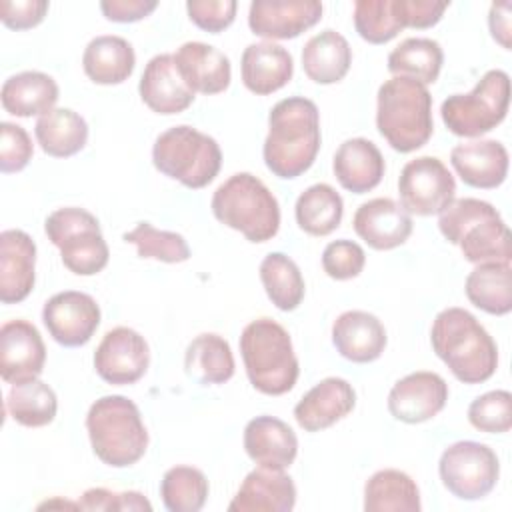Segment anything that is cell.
<instances>
[{
	"label": "cell",
	"instance_id": "5bb4252c",
	"mask_svg": "<svg viewBox=\"0 0 512 512\" xmlns=\"http://www.w3.org/2000/svg\"><path fill=\"white\" fill-rule=\"evenodd\" d=\"M42 320L54 342L78 348L88 344L100 326V306L86 292L64 290L46 300Z\"/></svg>",
	"mask_w": 512,
	"mask_h": 512
},
{
	"label": "cell",
	"instance_id": "f546056e",
	"mask_svg": "<svg viewBox=\"0 0 512 512\" xmlns=\"http://www.w3.org/2000/svg\"><path fill=\"white\" fill-rule=\"evenodd\" d=\"M136 66V54L132 44L122 36H96L92 38L82 54L84 74L102 86L122 84L128 80Z\"/></svg>",
	"mask_w": 512,
	"mask_h": 512
},
{
	"label": "cell",
	"instance_id": "c3c4849f",
	"mask_svg": "<svg viewBox=\"0 0 512 512\" xmlns=\"http://www.w3.org/2000/svg\"><path fill=\"white\" fill-rule=\"evenodd\" d=\"M48 6L46 0H2L0 20L12 30H28L44 20Z\"/></svg>",
	"mask_w": 512,
	"mask_h": 512
},
{
	"label": "cell",
	"instance_id": "ab89813d",
	"mask_svg": "<svg viewBox=\"0 0 512 512\" xmlns=\"http://www.w3.org/2000/svg\"><path fill=\"white\" fill-rule=\"evenodd\" d=\"M210 486L202 470L172 466L160 480L162 504L170 512H198L204 508Z\"/></svg>",
	"mask_w": 512,
	"mask_h": 512
},
{
	"label": "cell",
	"instance_id": "60d3db41",
	"mask_svg": "<svg viewBox=\"0 0 512 512\" xmlns=\"http://www.w3.org/2000/svg\"><path fill=\"white\" fill-rule=\"evenodd\" d=\"M122 238L136 246L140 258H152L166 264H178L190 258V246L182 234L158 230L150 222H138Z\"/></svg>",
	"mask_w": 512,
	"mask_h": 512
},
{
	"label": "cell",
	"instance_id": "816d5d0a",
	"mask_svg": "<svg viewBox=\"0 0 512 512\" xmlns=\"http://www.w3.org/2000/svg\"><path fill=\"white\" fill-rule=\"evenodd\" d=\"M512 4L510 2H494L488 12V28L492 38L504 48L512 46Z\"/></svg>",
	"mask_w": 512,
	"mask_h": 512
},
{
	"label": "cell",
	"instance_id": "681fc988",
	"mask_svg": "<svg viewBox=\"0 0 512 512\" xmlns=\"http://www.w3.org/2000/svg\"><path fill=\"white\" fill-rule=\"evenodd\" d=\"M448 2L436 0H396V10L404 28H430L438 24Z\"/></svg>",
	"mask_w": 512,
	"mask_h": 512
},
{
	"label": "cell",
	"instance_id": "7c38bea8",
	"mask_svg": "<svg viewBox=\"0 0 512 512\" xmlns=\"http://www.w3.org/2000/svg\"><path fill=\"white\" fill-rule=\"evenodd\" d=\"M400 206L408 214H440L456 194V180L436 156H418L404 164L398 178Z\"/></svg>",
	"mask_w": 512,
	"mask_h": 512
},
{
	"label": "cell",
	"instance_id": "b9f144b4",
	"mask_svg": "<svg viewBox=\"0 0 512 512\" xmlns=\"http://www.w3.org/2000/svg\"><path fill=\"white\" fill-rule=\"evenodd\" d=\"M354 28L358 36L370 44H386L404 30L396 0H356Z\"/></svg>",
	"mask_w": 512,
	"mask_h": 512
},
{
	"label": "cell",
	"instance_id": "44dd1931",
	"mask_svg": "<svg viewBox=\"0 0 512 512\" xmlns=\"http://www.w3.org/2000/svg\"><path fill=\"white\" fill-rule=\"evenodd\" d=\"M356 406V392L344 378L330 376L310 388L294 406V418L306 432H320L346 418Z\"/></svg>",
	"mask_w": 512,
	"mask_h": 512
},
{
	"label": "cell",
	"instance_id": "e575fe53",
	"mask_svg": "<svg viewBox=\"0 0 512 512\" xmlns=\"http://www.w3.org/2000/svg\"><path fill=\"white\" fill-rule=\"evenodd\" d=\"M420 508L418 484L402 470H378L364 484L366 512H418Z\"/></svg>",
	"mask_w": 512,
	"mask_h": 512
},
{
	"label": "cell",
	"instance_id": "52a82bcc",
	"mask_svg": "<svg viewBox=\"0 0 512 512\" xmlns=\"http://www.w3.org/2000/svg\"><path fill=\"white\" fill-rule=\"evenodd\" d=\"M212 214L250 242H268L280 228V204L270 188L250 172H236L212 194Z\"/></svg>",
	"mask_w": 512,
	"mask_h": 512
},
{
	"label": "cell",
	"instance_id": "277c9868",
	"mask_svg": "<svg viewBox=\"0 0 512 512\" xmlns=\"http://www.w3.org/2000/svg\"><path fill=\"white\" fill-rule=\"evenodd\" d=\"M376 128L396 152L422 148L434 132L428 88L404 76L386 80L376 96Z\"/></svg>",
	"mask_w": 512,
	"mask_h": 512
},
{
	"label": "cell",
	"instance_id": "4316f807",
	"mask_svg": "<svg viewBox=\"0 0 512 512\" xmlns=\"http://www.w3.org/2000/svg\"><path fill=\"white\" fill-rule=\"evenodd\" d=\"M174 60L178 72L194 94L200 92L212 96L230 86L232 68L228 56L206 42H184L176 50Z\"/></svg>",
	"mask_w": 512,
	"mask_h": 512
},
{
	"label": "cell",
	"instance_id": "d6986e66",
	"mask_svg": "<svg viewBox=\"0 0 512 512\" xmlns=\"http://www.w3.org/2000/svg\"><path fill=\"white\" fill-rule=\"evenodd\" d=\"M354 232L374 250L402 246L412 234V216L392 198H372L360 204L352 218Z\"/></svg>",
	"mask_w": 512,
	"mask_h": 512
},
{
	"label": "cell",
	"instance_id": "f6af8a7d",
	"mask_svg": "<svg viewBox=\"0 0 512 512\" xmlns=\"http://www.w3.org/2000/svg\"><path fill=\"white\" fill-rule=\"evenodd\" d=\"M34 146L28 132L12 122L0 124V170L4 174L20 172L32 160Z\"/></svg>",
	"mask_w": 512,
	"mask_h": 512
},
{
	"label": "cell",
	"instance_id": "f1b7e54d",
	"mask_svg": "<svg viewBox=\"0 0 512 512\" xmlns=\"http://www.w3.org/2000/svg\"><path fill=\"white\" fill-rule=\"evenodd\" d=\"M58 94L60 90L52 76L38 70H26L4 80L0 100L2 108L12 116L40 118L54 110Z\"/></svg>",
	"mask_w": 512,
	"mask_h": 512
},
{
	"label": "cell",
	"instance_id": "4fadbf2b",
	"mask_svg": "<svg viewBox=\"0 0 512 512\" xmlns=\"http://www.w3.org/2000/svg\"><path fill=\"white\" fill-rule=\"evenodd\" d=\"M150 364V348L140 332L128 326L108 330L94 352L96 374L114 386L138 382Z\"/></svg>",
	"mask_w": 512,
	"mask_h": 512
},
{
	"label": "cell",
	"instance_id": "ba28073f",
	"mask_svg": "<svg viewBox=\"0 0 512 512\" xmlns=\"http://www.w3.org/2000/svg\"><path fill=\"white\" fill-rule=\"evenodd\" d=\"M152 162L164 176L178 180L186 188L200 190L218 176L222 150L212 136L180 124L158 134L152 146Z\"/></svg>",
	"mask_w": 512,
	"mask_h": 512
},
{
	"label": "cell",
	"instance_id": "83f0119b",
	"mask_svg": "<svg viewBox=\"0 0 512 512\" xmlns=\"http://www.w3.org/2000/svg\"><path fill=\"white\" fill-rule=\"evenodd\" d=\"M332 170L344 190L364 194L382 182L386 164L374 142L368 138H348L338 146Z\"/></svg>",
	"mask_w": 512,
	"mask_h": 512
},
{
	"label": "cell",
	"instance_id": "8992f818",
	"mask_svg": "<svg viewBox=\"0 0 512 512\" xmlns=\"http://www.w3.org/2000/svg\"><path fill=\"white\" fill-rule=\"evenodd\" d=\"M86 430L96 458L112 468L136 464L148 448V430L138 406L120 394L98 398L86 414Z\"/></svg>",
	"mask_w": 512,
	"mask_h": 512
},
{
	"label": "cell",
	"instance_id": "836d02e7",
	"mask_svg": "<svg viewBox=\"0 0 512 512\" xmlns=\"http://www.w3.org/2000/svg\"><path fill=\"white\" fill-rule=\"evenodd\" d=\"M466 298L486 314L504 316L512 310L510 262H482L466 276Z\"/></svg>",
	"mask_w": 512,
	"mask_h": 512
},
{
	"label": "cell",
	"instance_id": "1f68e13d",
	"mask_svg": "<svg viewBox=\"0 0 512 512\" xmlns=\"http://www.w3.org/2000/svg\"><path fill=\"white\" fill-rule=\"evenodd\" d=\"M234 354L220 334L204 332L198 334L184 352L186 374L202 386L224 384L234 376Z\"/></svg>",
	"mask_w": 512,
	"mask_h": 512
},
{
	"label": "cell",
	"instance_id": "ee69618b",
	"mask_svg": "<svg viewBox=\"0 0 512 512\" xmlns=\"http://www.w3.org/2000/svg\"><path fill=\"white\" fill-rule=\"evenodd\" d=\"M366 264V254L358 242L334 240L322 252V268L332 280L356 278Z\"/></svg>",
	"mask_w": 512,
	"mask_h": 512
},
{
	"label": "cell",
	"instance_id": "5b68a950",
	"mask_svg": "<svg viewBox=\"0 0 512 512\" xmlns=\"http://www.w3.org/2000/svg\"><path fill=\"white\" fill-rule=\"evenodd\" d=\"M240 354L250 384L268 396L290 392L300 366L288 330L272 318L248 322L240 334Z\"/></svg>",
	"mask_w": 512,
	"mask_h": 512
},
{
	"label": "cell",
	"instance_id": "cb8c5ba5",
	"mask_svg": "<svg viewBox=\"0 0 512 512\" xmlns=\"http://www.w3.org/2000/svg\"><path fill=\"white\" fill-rule=\"evenodd\" d=\"M244 450L262 468L286 470L298 454L296 432L276 416H256L244 428Z\"/></svg>",
	"mask_w": 512,
	"mask_h": 512
},
{
	"label": "cell",
	"instance_id": "9c48e42d",
	"mask_svg": "<svg viewBox=\"0 0 512 512\" xmlns=\"http://www.w3.org/2000/svg\"><path fill=\"white\" fill-rule=\"evenodd\" d=\"M44 232L72 274L94 276L106 268L110 250L92 212L78 206L58 208L48 214Z\"/></svg>",
	"mask_w": 512,
	"mask_h": 512
},
{
	"label": "cell",
	"instance_id": "ffe728a7",
	"mask_svg": "<svg viewBox=\"0 0 512 512\" xmlns=\"http://www.w3.org/2000/svg\"><path fill=\"white\" fill-rule=\"evenodd\" d=\"M36 282V244L18 228L0 234V302L18 304Z\"/></svg>",
	"mask_w": 512,
	"mask_h": 512
},
{
	"label": "cell",
	"instance_id": "e0dca14e",
	"mask_svg": "<svg viewBox=\"0 0 512 512\" xmlns=\"http://www.w3.org/2000/svg\"><path fill=\"white\" fill-rule=\"evenodd\" d=\"M448 400L446 380L428 370L400 378L388 394L390 414L404 424H420L434 418Z\"/></svg>",
	"mask_w": 512,
	"mask_h": 512
},
{
	"label": "cell",
	"instance_id": "f35d334b",
	"mask_svg": "<svg viewBox=\"0 0 512 512\" xmlns=\"http://www.w3.org/2000/svg\"><path fill=\"white\" fill-rule=\"evenodd\" d=\"M260 280L266 296L278 310L292 312L300 306L306 286L298 264L290 256L282 252L264 256L260 262Z\"/></svg>",
	"mask_w": 512,
	"mask_h": 512
},
{
	"label": "cell",
	"instance_id": "603a6c76",
	"mask_svg": "<svg viewBox=\"0 0 512 512\" xmlns=\"http://www.w3.org/2000/svg\"><path fill=\"white\" fill-rule=\"evenodd\" d=\"M386 342L384 324L366 310H346L332 324V344L350 362L368 364L378 360Z\"/></svg>",
	"mask_w": 512,
	"mask_h": 512
},
{
	"label": "cell",
	"instance_id": "d6a6232c",
	"mask_svg": "<svg viewBox=\"0 0 512 512\" xmlns=\"http://www.w3.org/2000/svg\"><path fill=\"white\" fill-rule=\"evenodd\" d=\"M34 136L44 154L70 158L88 142V124L72 108H54L34 124Z\"/></svg>",
	"mask_w": 512,
	"mask_h": 512
},
{
	"label": "cell",
	"instance_id": "7a4b0ae2",
	"mask_svg": "<svg viewBox=\"0 0 512 512\" xmlns=\"http://www.w3.org/2000/svg\"><path fill=\"white\" fill-rule=\"evenodd\" d=\"M436 356L448 366L456 380L482 384L498 368V346L474 314L452 306L436 314L430 328Z\"/></svg>",
	"mask_w": 512,
	"mask_h": 512
},
{
	"label": "cell",
	"instance_id": "7402d4cb",
	"mask_svg": "<svg viewBox=\"0 0 512 512\" xmlns=\"http://www.w3.org/2000/svg\"><path fill=\"white\" fill-rule=\"evenodd\" d=\"M296 504L294 480L284 470L254 468L246 474L234 498L230 512H290Z\"/></svg>",
	"mask_w": 512,
	"mask_h": 512
},
{
	"label": "cell",
	"instance_id": "d4e9b609",
	"mask_svg": "<svg viewBox=\"0 0 512 512\" xmlns=\"http://www.w3.org/2000/svg\"><path fill=\"white\" fill-rule=\"evenodd\" d=\"M508 150L498 140H470L456 144L450 164L464 184L472 188H498L508 176Z\"/></svg>",
	"mask_w": 512,
	"mask_h": 512
},
{
	"label": "cell",
	"instance_id": "74e56055",
	"mask_svg": "<svg viewBox=\"0 0 512 512\" xmlns=\"http://www.w3.org/2000/svg\"><path fill=\"white\" fill-rule=\"evenodd\" d=\"M6 412L26 428L48 426L58 412L56 392L40 378L12 384L6 396Z\"/></svg>",
	"mask_w": 512,
	"mask_h": 512
},
{
	"label": "cell",
	"instance_id": "30bf717a",
	"mask_svg": "<svg viewBox=\"0 0 512 512\" xmlns=\"http://www.w3.org/2000/svg\"><path fill=\"white\" fill-rule=\"evenodd\" d=\"M510 76L488 70L466 94H452L440 106L446 128L460 138H478L494 130L508 114Z\"/></svg>",
	"mask_w": 512,
	"mask_h": 512
},
{
	"label": "cell",
	"instance_id": "7dc6e473",
	"mask_svg": "<svg viewBox=\"0 0 512 512\" xmlns=\"http://www.w3.org/2000/svg\"><path fill=\"white\" fill-rule=\"evenodd\" d=\"M80 510H152V504L144 498V494L128 490V492H112L108 488H90L78 500Z\"/></svg>",
	"mask_w": 512,
	"mask_h": 512
},
{
	"label": "cell",
	"instance_id": "6da1fadb",
	"mask_svg": "<svg viewBox=\"0 0 512 512\" xmlns=\"http://www.w3.org/2000/svg\"><path fill=\"white\" fill-rule=\"evenodd\" d=\"M320 142L318 106L304 96L284 98L268 114V134L262 146L264 164L278 178H298L314 164Z\"/></svg>",
	"mask_w": 512,
	"mask_h": 512
},
{
	"label": "cell",
	"instance_id": "8fae6325",
	"mask_svg": "<svg viewBox=\"0 0 512 512\" xmlns=\"http://www.w3.org/2000/svg\"><path fill=\"white\" fill-rule=\"evenodd\" d=\"M438 474L452 496L480 500L494 490L500 476V460L488 444L460 440L444 448L438 460Z\"/></svg>",
	"mask_w": 512,
	"mask_h": 512
},
{
	"label": "cell",
	"instance_id": "f907efd6",
	"mask_svg": "<svg viewBox=\"0 0 512 512\" xmlns=\"http://www.w3.org/2000/svg\"><path fill=\"white\" fill-rule=\"evenodd\" d=\"M158 8L156 0H102L100 10L112 22H138Z\"/></svg>",
	"mask_w": 512,
	"mask_h": 512
},
{
	"label": "cell",
	"instance_id": "ac0fdd59",
	"mask_svg": "<svg viewBox=\"0 0 512 512\" xmlns=\"http://www.w3.org/2000/svg\"><path fill=\"white\" fill-rule=\"evenodd\" d=\"M138 92L142 102L156 114H180L194 102V90L178 72L174 54H156L148 60Z\"/></svg>",
	"mask_w": 512,
	"mask_h": 512
},
{
	"label": "cell",
	"instance_id": "bcb514c9",
	"mask_svg": "<svg viewBox=\"0 0 512 512\" xmlns=\"http://www.w3.org/2000/svg\"><path fill=\"white\" fill-rule=\"evenodd\" d=\"M238 4L234 0H190L186 2L188 18L206 32L218 34L236 18Z\"/></svg>",
	"mask_w": 512,
	"mask_h": 512
},
{
	"label": "cell",
	"instance_id": "7bdbcfd3",
	"mask_svg": "<svg viewBox=\"0 0 512 512\" xmlns=\"http://www.w3.org/2000/svg\"><path fill=\"white\" fill-rule=\"evenodd\" d=\"M468 422L486 434H502L512 428V394L490 390L474 398L468 406Z\"/></svg>",
	"mask_w": 512,
	"mask_h": 512
},
{
	"label": "cell",
	"instance_id": "d590c367",
	"mask_svg": "<svg viewBox=\"0 0 512 512\" xmlns=\"http://www.w3.org/2000/svg\"><path fill=\"white\" fill-rule=\"evenodd\" d=\"M344 214L342 196L330 184H312L296 200L294 216L300 230L310 236H328L332 234Z\"/></svg>",
	"mask_w": 512,
	"mask_h": 512
},
{
	"label": "cell",
	"instance_id": "484cf974",
	"mask_svg": "<svg viewBox=\"0 0 512 512\" xmlns=\"http://www.w3.org/2000/svg\"><path fill=\"white\" fill-rule=\"evenodd\" d=\"M240 72L242 82L250 92L268 96L292 80L294 60L292 54L276 42H254L242 52Z\"/></svg>",
	"mask_w": 512,
	"mask_h": 512
},
{
	"label": "cell",
	"instance_id": "8d00e7d4",
	"mask_svg": "<svg viewBox=\"0 0 512 512\" xmlns=\"http://www.w3.org/2000/svg\"><path fill=\"white\" fill-rule=\"evenodd\" d=\"M444 62L442 46L432 38H406L388 54V70L394 76L434 84Z\"/></svg>",
	"mask_w": 512,
	"mask_h": 512
},
{
	"label": "cell",
	"instance_id": "9a60e30c",
	"mask_svg": "<svg viewBox=\"0 0 512 512\" xmlns=\"http://www.w3.org/2000/svg\"><path fill=\"white\" fill-rule=\"evenodd\" d=\"M322 10L318 0H254L248 10V26L270 42L290 40L318 24Z\"/></svg>",
	"mask_w": 512,
	"mask_h": 512
},
{
	"label": "cell",
	"instance_id": "2e32d148",
	"mask_svg": "<svg viewBox=\"0 0 512 512\" xmlns=\"http://www.w3.org/2000/svg\"><path fill=\"white\" fill-rule=\"evenodd\" d=\"M46 364V346L34 324L16 318L0 328V376L8 384L38 378Z\"/></svg>",
	"mask_w": 512,
	"mask_h": 512
},
{
	"label": "cell",
	"instance_id": "3957f363",
	"mask_svg": "<svg viewBox=\"0 0 512 512\" xmlns=\"http://www.w3.org/2000/svg\"><path fill=\"white\" fill-rule=\"evenodd\" d=\"M440 234L472 264L510 262V230L500 212L480 198H454L438 214Z\"/></svg>",
	"mask_w": 512,
	"mask_h": 512
},
{
	"label": "cell",
	"instance_id": "4dcf8cb0",
	"mask_svg": "<svg viewBox=\"0 0 512 512\" xmlns=\"http://www.w3.org/2000/svg\"><path fill=\"white\" fill-rule=\"evenodd\" d=\"M352 64V48L348 40L326 28L314 34L302 48V68L304 74L316 84H336L340 82Z\"/></svg>",
	"mask_w": 512,
	"mask_h": 512
}]
</instances>
